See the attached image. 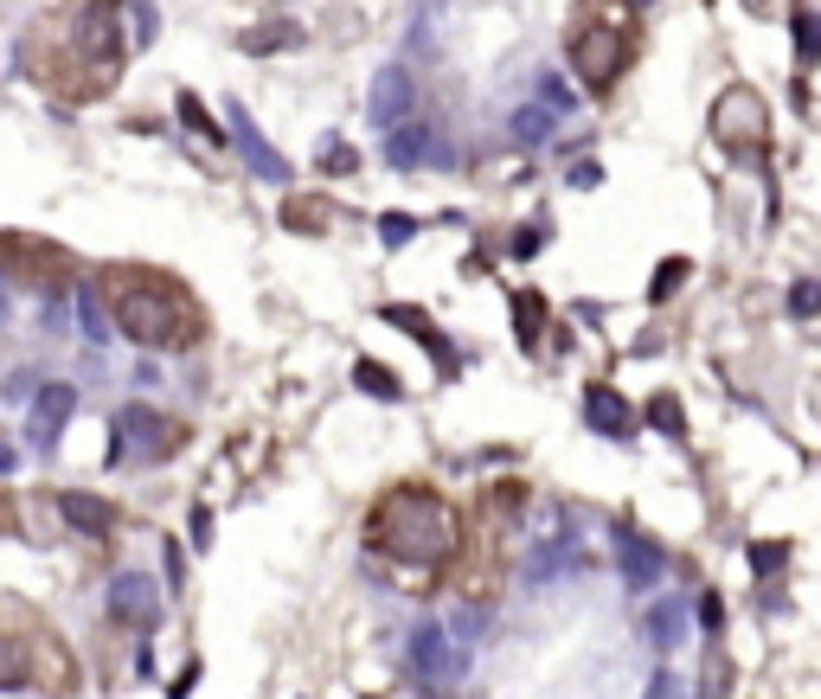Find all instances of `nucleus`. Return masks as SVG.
Instances as JSON below:
<instances>
[{
	"label": "nucleus",
	"mask_w": 821,
	"mask_h": 699,
	"mask_svg": "<svg viewBox=\"0 0 821 699\" xmlns=\"http://www.w3.org/2000/svg\"><path fill=\"white\" fill-rule=\"evenodd\" d=\"M20 71L52 103H97L123 77V20L116 0H65L46 7L20 33Z\"/></svg>",
	"instance_id": "f257e3e1"
},
{
	"label": "nucleus",
	"mask_w": 821,
	"mask_h": 699,
	"mask_svg": "<svg viewBox=\"0 0 821 699\" xmlns=\"http://www.w3.org/2000/svg\"><path fill=\"white\" fill-rule=\"evenodd\" d=\"M97 302L103 315L136 341V347L154 353H187L205 341V308L200 295L180 277L154 270V264H103L97 277Z\"/></svg>",
	"instance_id": "f03ea898"
},
{
	"label": "nucleus",
	"mask_w": 821,
	"mask_h": 699,
	"mask_svg": "<svg viewBox=\"0 0 821 699\" xmlns=\"http://www.w3.org/2000/svg\"><path fill=\"white\" fill-rule=\"evenodd\" d=\"M366 546L386 552L399 571H443L463 559V520L430 482H399L372 500Z\"/></svg>",
	"instance_id": "7ed1b4c3"
},
{
	"label": "nucleus",
	"mask_w": 821,
	"mask_h": 699,
	"mask_svg": "<svg viewBox=\"0 0 821 699\" xmlns=\"http://www.w3.org/2000/svg\"><path fill=\"white\" fill-rule=\"evenodd\" d=\"M642 52V0H571L565 59L591 90L622 84V71Z\"/></svg>",
	"instance_id": "20e7f679"
},
{
	"label": "nucleus",
	"mask_w": 821,
	"mask_h": 699,
	"mask_svg": "<svg viewBox=\"0 0 821 699\" xmlns=\"http://www.w3.org/2000/svg\"><path fill=\"white\" fill-rule=\"evenodd\" d=\"M7 687H39V694L77 687V654L65 648V635L46 623V610L20 597L0 603V694Z\"/></svg>",
	"instance_id": "39448f33"
},
{
	"label": "nucleus",
	"mask_w": 821,
	"mask_h": 699,
	"mask_svg": "<svg viewBox=\"0 0 821 699\" xmlns=\"http://www.w3.org/2000/svg\"><path fill=\"white\" fill-rule=\"evenodd\" d=\"M0 264L26 282V289H39V295H71L77 289V270H84L65 244H52L39 231H0Z\"/></svg>",
	"instance_id": "423d86ee"
},
{
	"label": "nucleus",
	"mask_w": 821,
	"mask_h": 699,
	"mask_svg": "<svg viewBox=\"0 0 821 699\" xmlns=\"http://www.w3.org/2000/svg\"><path fill=\"white\" fill-rule=\"evenodd\" d=\"M712 136L725 141L732 154L763 161V148H770V116H763V97H757L751 84H732V90L712 103Z\"/></svg>",
	"instance_id": "0eeeda50"
},
{
	"label": "nucleus",
	"mask_w": 821,
	"mask_h": 699,
	"mask_svg": "<svg viewBox=\"0 0 821 699\" xmlns=\"http://www.w3.org/2000/svg\"><path fill=\"white\" fill-rule=\"evenodd\" d=\"M187 443V423L180 418H161V411H148V405H129V411H116V462L129 456V462H167L174 449Z\"/></svg>",
	"instance_id": "6e6552de"
},
{
	"label": "nucleus",
	"mask_w": 821,
	"mask_h": 699,
	"mask_svg": "<svg viewBox=\"0 0 821 699\" xmlns=\"http://www.w3.org/2000/svg\"><path fill=\"white\" fill-rule=\"evenodd\" d=\"M410 668L424 681H463L469 674V648L456 641L450 623H417L410 630Z\"/></svg>",
	"instance_id": "1a4fd4ad"
},
{
	"label": "nucleus",
	"mask_w": 821,
	"mask_h": 699,
	"mask_svg": "<svg viewBox=\"0 0 821 699\" xmlns=\"http://www.w3.org/2000/svg\"><path fill=\"white\" fill-rule=\"evenodd\" d=\"M386 161H392L399 174H417V167H437V161H443V141H437V129H430V123H417V116H405L399 129H386Z\"/></svg>",
	"instance_id": "9d476101"
},
{
	"label": "nucleus",
	"mask_w": 821,
	"mask_h": 699,
	"mask_svg": "<svg viewBox=\"0 0 821 699\" xmlns=\"http://www.w3.org/2000/svg\"><path fill=\"white\" fill-rule=\"evenodd\" d=\"M225 116H231V129H225V136L238 141V154L251 161V174H264V180H289V161H282L270 141H264V129L251 123V110H244V103H231Z\"/></svg>",
	"instance_id": "9b49d317"
},
{
	"label": "nucleus",
	"mask_w": 821,
	"mask_h": 699,
	"mask_svg": "<svg viewBox=\"0 0 821 699\" xmlns=\"http://www.w3.org/2000/svg\"><path fill=\"white\" fill-rule=\"evenodd\" d=\"M405 116H410V71L386 65L379 71V84H372V129L386 136V129H399Z\"/></svg>",
	"instance_id": "f8f14e48"
},
{
	"label": "nucleus",
	"mask_w": 821,
	"mask_h": 699,
	"mask_svg": "<svg viewBox=\"0 0 821 699\" xmlns=\"http://www.w3.org/2000/svg\"><path fill=\"white\" fill-rule=\"evenodd\" d=\"M110 617H116V623H136V630H154V590H148V577H136V571L116 577V590H110Z\"/></svg>",
	"instance_id": "ddd939ff"
},
{
	"label": "nucleus",
	"mask_w": 821,
	"mask_h": 699,
	"mask_svg": "<svg viewBox=\"0 0 821 699\" xmlns=\"http://www.w3.org/2000/svg\"><path fill=\"white\" fill-rule=\"evenodd\" d=\"M386 321H392V328H405L410 341H424V353H430V359H437L443 372H456V366H463V359H456V347H450V341H443V334H437V328H430V321L417 315V308L392 302V308H386Z\"/></svg>",
	"instance_id": "4468645a"
},
{
	"label": "nucleus",
	"mask_w": 821,
	"mask_h": 699,
	"mask_svg": "<svg viewBox=\"0 0 821 699\" xmlns=\"http://www.w3.org/2000/svg\"><path fill=\"white\" fill-rule=\"evenodd\" d=\"M616 564H622V577L642 590V584H655L661 577V552L648 546V539H635L629 526H616Z\"/></svg>",
	"instance_id": "2eb2a0df"
},
{
	"label": "nucleus",
	"mask_w": 821,
	"mask_h": 699,
	"mask_svg": "<svg viewBox=\"0 0 821 699\" xmlns=\"http://www.w3.org/2000/svg\"><path fill=\"white\" fill-rule=\"evenodd\" d=\"M584 418L597 423L604 436H629V430H635L629 398H622V392H610V385H591V392H584Z\"/></svg>",
	"instance_id": "dca6fc26"
},
{
	"label": "nucleus",
	"mask_w": 821,
	"mask_h": 699,
	"mask_svg": "<svg viewBox=\"0 0 821 699\" xmlns=\"http://www.w3.org/2000/svg\"><path fill=\"white\" fill-rule=\"evenodd\" d=\"M65 520L71 526H84V533H97V539L123 526V513H116L110 500H97V494H65Z\"/></svg>",
	"instance_id": "f3484780"
},
{
	"label": "nucleus",
	"mask_w": 821,
	"mask_h": 699,
	"mask_svg": "<svg viewBox=\"0 0 821 699\" xmlns=\"http://www.w3.org/2000/svg\"><path fill=\"white\" fill-rule=\"evenodd\" d=\"M514 328H520V347L540 353V334H546V295L514 289Z\"/></svg>",
	"instance_id": "a211bd4d"
},
{
	"label": "nucleus",
	"mask_w": 821,
	"mask_h": 699,
	"mask_svg": "<svg viewBox=\"0 0 821 699\" xmlns=\"http://www.w3.org/2000/svg\"><path fill=\"white\" fill-rule=\"evenodd\" d=\"M77 411V392L71 385H46L39 392V436H59V423Z\"/></svg>",
	"instance_id": "6ab92c4d"
},
{
	"label": "nucleus",
	"mask_w": 821,
	"mask_h": 699,
	"mask_svg": "<svg viewBox=\"0 0 821 699\" xmlns=\"http://www.w3.org/2000/svg\"><path fill=\"white\" fill-rule=\"evenodd\" d=\"M681 630H686V603H681V597L655 603V617H648V641H655V648H674Z\"/></svg>",
	"instance_id": "aec40b11"
},
{
	"label": "nucleus",
	"mask_w": 821,
	"mask_h": 699,
	"mask_svg": "<svg viewBox=\"0 0 821 699\" xmlns=\"http://www.w3.org/2000/svg\"><path fill=\"white\" fill-rule=\"evenodd\" d=\"M328 218H334V212L321 206V200H282V225H289V231H321Z\"/></svg>",
	"instance_id": "412c9836"
},
{
	"label": "nucleus",
	"mask_w": 821,
	"mask_h": 699,
	"mask_svg": "<svg viewBox=\"0 0 821 699\" xmlns=\"http://www.w3.org/2000/svg\"><path fill=\"white\" fill-rule=\"evenodd\" d=\"M821 59V13H796V65L809 71Z\"/></svg>",
	"instance_id": "4be33fe9"
},
{
	"label": "nucleus",
	"mask_w": 821,
	"mask_h": 699,
	"mask_svg": "<svg viewBox=\"0 0 821 699\" xmlns=\"http://www.w3.org/2000/svg\"><path fill=\"white\" fill-rule=\"evenodd\" d=\"M353 379H359V392H372V398H399V379H392L379 359H359V366H353Z\"/></svg>",
	"instance_id": "5701e85b"
},
{
	"label": "nucleus",
	"mask_w": 821,
	"mask_h": 699,
	"mask_svg": "<svg viewBox=\"0 0 821 699\" xmlns=\"http://www.w3.org/2000/svg\"><path fill=\"white\" fill-rule=\"evenodd\" d=\"M315 167H321V174H334V180H341V174H359V154H353V148H346V141H321V154H315Z\"/></svg>",
	"instance_id": "b1692460"
},
{
	"label": "nucleus",
	"mask_w": 821,
	"mask_h": 699,
	"mask_svg": "<svg viewBox=\"0 0 821 699\" xmlns=\"http://www.w3.org/2000/svg\"><path fill=\"white\" fill-rule=\"evenodd\" d=\"M514 136H520V141H546L552 136V110H540V103L514 110Z\"/></svg>",
	"instance_id": "393cba45"
},
{
	"label": "nucleus",
	"mask_w": 821,
	"mask_h": 699,
	"mask_svg": "<svg viewBox=\"0 0 821 699\" xmlns=\"http://www.w3.org/2000/svg\"><path fill=\"white\" fill-rule=\"evenodd\" d=\"M686 270H693L686 257H668V264L655 270V282H648V302H668V295H674V289L686 282Z\"/></svg>",
	"instance_id": "a878e982"
},
{
	"label": "nucleus",
	"mask_w": 821,
	"mask_h": 699,
	"mask_svg": "<svg viewBox=\"0 0 821 699\" xmlns=\"http://www.w3.org/2000/svg\"><path fill=\"white\" fill-rule=\"evenodd\" d=\"M276 46H295V26L276 20V26H251L244 33V52H276Z\"/></svg>",
	"instance_id": "bb28decb"
},
{
	"label": "nucleus",
	"mask_w": 821,
	"mask_h": 699,
	"mask_svg": "<svg viewBox=\"0 0 821 699\" xmlns=\"http://www.w3.org/2000/svg\"><path fill=\"white\" fill-rule=\"evenodd\" d=\"M648 418H655V430H668V436H681L686 423H681V398L674 392H661L655 405H648Z\"/></svg>",
	"instance_id": "cd10ccee"
},
{
	"label": "nucleus",
	"mask_w": 821,
	"mask_h": 699,
	"mask_svg": "<svg viewBox=\"0 0 821 699\" xmlns=\"http://www.w3.org/2000/svg\"><path fill=\"white\" fill-rule=\"evenodd\" d=\"M77 315H84V334H90V341H103V334H110V321H103V302H97L90 289H77Z\"/></svg>",
	"instance_id": "c85d7f7f"
},
{
	"label": "nucleus",
	"mask_w": 821,
	"mask_h": 699,
	"mask_svg": "<svg viewBox=\"0 0 821 699\" xmlns=\"http://www.w3.org/2000/svg\"><path fill=\"white\" fill-rule=\"evenodd\" d=\"M410 231H417V225H410L405 212H386V218H379V244H386V251H399V244H410Z\"/></svg>",
	"instance_id": "c756f323"
},
{
	"label": "nucleus",
	"mask_w": 821,
	"mask_h": 699,
	"mask_svg": "<svg viewBox=\"0 0 821 699\" xmlns=\"http://www.w3.org/2000/svg\"><path fill=\"white\" fill-rule=\"evenodd\" d=\"M180 116H187V129H193V136L218 141V129H212V116L200 110V97H193V90H180Z\"/></svg>",
	"instance_id": "7c9ffc66"
},
{
	"label": "nucleus",
	"mask_w": 821,
	"mask_h": 699,
	"mask_svg": "<svg viewBox=\"0 0 821 699\" xmlns=\"http://www.w3.org/2000/svg\"><path fill=\"white\" fill-rule=\"evenodd\" d=\"M790 315H803V321L821 315V282H796V289H790Z\"/></svg>",
	"instance_id": "2f4dec72"
},
{
	"label": "nucleus",
	"mask_w": 821,
	"mask_h": 699,
	"mask_svg": "<svg viewBox=\"0 0 821 699\" xmlns=\"http://www.w3.org/2000/svg\"><path fill=\"white\" fill-rule=\"evenodd\" d=\"M783 559H790V546H751V564L770 577V571H783Z\"/></svg>",
	"instance_id": "473e14b6"
},
{
	"label": "nucleus",
	"mask_w": 821,
	"mask_h": 699,
	"mask_svg": "<svg viewBox=\"0 0 821 699\" xmlns=\"http://www.w3.org/2000/svg\"><path fill=\"white\" fill-rule=\"evenodd\" d=\"M129 13H136V46H148V39H154V7H148V0H136Z\"/></svg>",
	"instance_id": "72a5a7b5"
},
{
	"label": "nucleus",
	"mask_w": 821,
	"mask_h": 699,
	"mask_svg": "<svg viewBox=\"0 0 821 699\" xmlns=\"http://www.w3.org/2000/svg\"><path fill=\"white\" fill-rule=\"evenodd\" d=\"M699 617H706V630H725V603H719V597H712V590H706V597H699Z\"/></svg>",
	"instance_id": "f704fd0d"
},
{
	"label": "nucleus",
	"mask_w": 821,
	"mask_h": 699,
	"mask_svg": "<svg viewBox=\"0 0 821 699\" xmlns=\"http://www.w3.org/2000/svg\"><path fill=\"white\" fill-rule=\"evenodd\" d=\"M167 584H174V590L187 584V559H180V546H174V539H167Z\"/></svg>",
	"instance_id": "c9c22d12"
},
{
	"label": "nucleus",
	"mask_w": 821,
	"mask_h": 699,
	"mask_svg": "<svg viewBox=\"0 0 821 699\" xmlns=\"http://www.w3.org/2000/svg\"><path fill=\"white\" fill-rule=\"evenodd\" d=\"M540 244H546V225H540V231H520V238H514V257H533Z\"/></svg>",
	"instance_id": "e433bc0d"
},
{
	"label": "nucleus",
	"mask_w": 821,
	"mask_h": 699,
	"mask_svg": "<svg viewBox=\"0 0 821 699\" xmlns=\"http://www.w3.org/2000/svg\"><path fill=\"white\" fill-rule=\"evenodd\" d=\"M597 180H604L597 161H578V167H571V187H597Z\"/></svg>",
	"instance_id": "4c0bfd02"
},
{
	"label": "nucleus",
	"mask_w": 821,
	"mask_h": 699,
	"mask_svg": "<svg viewBox=\"0 0 821 699\" xmlns=\"http://www.w3.org/2000/svg\"><path fill=\"white\" fill-rule=\"evenodd\" d=\"M193 539L212 546V507H193Z\"/></svg>",
	"instance_id": "58836bf2"
},
{
	"label": "nucleus",
	"mask_w": 821,
	"mask_h": 699,
	"mask_svg": "<svg viewBox=\"0 0 821 699\" xmlns=\"http://www.w3.org/2000/svg\"><path fill=\"white\" fill-rule=\"evenodd\" d=\"M648 699H681V681H674V674H661V681H655V694Z\"/></svg>",
	"instance_id": "ea45409f"
},
{
	"label": "nucleus",
	"mask_w": 821,
	"mask_h": 699,
	"mask_svg": "<svg viewBox=\"0 0 821 699\" xmlns=\"http://www.w3.org/2000/svg\"><path fill=\"white\" fill-rule=\"evenodd\" d=\"M13 520H20V513H13V500L0 494V533H13Z\"/></svg>",
	"instance_id": "a19ab883"
},
{
	"label": "nucleus",
	"mask_w": 821,
	"mask_h": 699,
	"mask_svg": "<svg viewBox=\"0 0 821 699\" xmlns=\"http://www.w3.org/2000/svg\"><path fill=\"white\" fill-rule=\"evenodd\" d=\"M0 469H13V449H7V443H0Z\"/></svg>",
	"instance_id": "79ce46f5"
},
{
	"label": "nucleus",
	"mask_w": 821,
	"mask_h": 699,
	"mask_svg": "<svg viewBox=\"0 0 821 699\" xmlns=\"http://www.w3.org/2000/svg\"><path fill=\"white\" fill-rule=\"evenodd\" d=\"M0 321H7V295H0Z\"/></svg>",
	"instance_id": "37998d69"
}]
</instances>
